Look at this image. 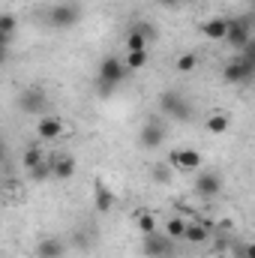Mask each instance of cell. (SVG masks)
<instances>
[{
    "mask_svg": "<svg viewBox=\"0 0 255 258\" xmlns=\"http://www.w3.org/2000/svg\"><path fill=\"white\" fill-rule=\"evenodd\" d=\"M27 174H30L33 180H48V177H51V162H48V159H42L39 165L27 168Z\"/></svg>",
    "mask_w": 255,
    "mask_h": 258,
    "instance_id": "7402d4cb",
    "label": "cell"
},
{
    "mask_svg": "<svg viewBox=\"0 0 255 258\" xmlns=\"http://www.w3.org/2000/svg\"><path fill=\"white\" fill-rule=\"evenodd\" d=\"M45 105H48V96H45V87H39V84H30L18 93V108L27 114H39Z\"/></svg>",
    "mask_w": 255,
    "mask_h": 258,
    "instance_id": "5b68a950",
    "label": "cell"
},
{
    "mask_svg": "<svg viewBox=\"0 0 255 258\" xmlns=\"http://www.w3.org/2000/svg\"><path fill=\"white\" fill-rule=\"evenodd\" d=\"M126 66H123V57H102V63H99V84H102V90H111V87H117L123 78H126Z\"/></svg>",
    "mask_w": 255,
    "mask_h": 258,
    "instance_id": "3957f363",
    "label": "cell"
},
{
    "mask_svg": "<svg viewBox=\"0 0 255 258\" xmlns=\"http://www.w3.org/2000/svg\"><path fill=\"white\" fill-rule=\"evenodd\" d=\"M21 159H24V168H33V165H39V162L45 159V153H42L36 144H30V147L24 150V156H21Z\"/></svg>",
    "mask_w": 255,
    "mask_h": 258,
    "instance_id": "44dd1931",
    "label": "cell"
},
{
    "mask_svg": "<svg viewBox=\"0 0 255 258\" xmlns=\"http://www.w3.org/2000/svg\"><path fill=\"white\" fill-rule=\"evenodd\" d=\"M15 27H18V21H15V15H0V33H3V36H9V39H12V33H15Z\"/></svg>",
    "mask_w": 255,
    "mask_h": 258,
    "instance_id": "603a6c76",
    "label": "cell"
},
{
    "mask_svg": "<svg viewBox=\"0 0 255 258\" xmlns=\"http://www.w3.org/2000/svg\"><path fill=\"white\" fill-rule=\"evenodd\" d=\"M168 162H171L174 171L189 174V171H198V168H201V153L192 150V147H177V150L168 153Z\"/></svg>",
    "mask_w": 255,
    "mask_h": 258,
    "instance_id": "8992f818",
    "label": "cell"
},
{
    "mask_svg": "<svg viewBox=\"0 0 255 258\" xmlns=\"http://www.w3.org/2000/svg\"><path fill=\"white\" fill-rule=\"evenodd\" d=\"M156 180H162V183L171 180V177H168V168H156Z\"/></svg>",
    "mask_w": 255,
    "mask_h": 258,
    "instance_id": "484cf974",
    "label": "cell"
},
{
    "mask_svg": "<svg viewBox=\"0 0 255 258\" xmlns=\"http://www.w3.org/2000/svg\"><path fill=\"white\" fill-rule=\"evenodd\" d=\"M81 21V6L72 3V0H63V3H54L48 9V24L57 27V30H69Z\"/></svg>",
    "mask_w": 255,
    "mask_h": 258,
    "instance_id": "6da1fadb",
    "label": "cell"
},
{
    "mask_svg": "<svg viewBox=\"0 0 255 258\" xmlns=\"http://www.w3.org/2000/svg\"><path fill=\"white\" fill-rule=\"evenodd\" d=\"M48 162H51V177H57V180L75 177V159H72L69 153H60V156H54V159H48Z\"/></svg>",
    "mask_w": 255,
    "mask_h": 258,
    "instance_id": "4fadbf2b",
    "label": "cell"
},
{
    "mask_svg": "<svg viewBox=\"0 0 255 258\" xmlns=\"http://www.w3.org/2000/svg\"><path fill=\"white\" fill-rule=\"evenodd\" d=\"M138 141H141V147H147V150H156V147L165 141V129L159 126L156 120H150V123H144V129L138 132Z\"/></svg>",
    "mask_w": 255,
    "mask_h": 258,
    "instance_id": "8fae6325",
    "label": "cell"
},
{
    "mask_svg": "<svg viewBox=\"0 0 255 258\" xmlns=\"http://www.w3.org/2000/svg\"><path fill=\"white\" fill-rule=\"evenodd\" d=\"M141 249H144V255H150V258H165V255H171V249H174V240H171L168 234H159V231H153V234H144V243H141Z\"/></svg>",
    "mask_w": 255,
    "mask_h": 258,
    "instance_id": "52a82bcc",
    "label": "cell"
},
{
    "mask_svg": "<svg viewBox=\"0 0 255 258\" xmlns=\"http://www.w3.org/2000/svg\"><path fill=\"white\" fill-rule=\"evenodd\" d=\"M114 207V192L102 183V180H96V210L99 213H108Z\"/></svg>",
    "mask_w": 255,
    "mask_h": 258,
    "instance_id": "e0dca14e",
    "label": "cell"
},
{
    "mask_svg": "<svg viewBox=\"0 0 255 258\" xmlns=\"http://www.w3.org/2000/svg\"><path fill=\"white\" fill-rule=\"evenodd\" d=\"M183 228H186V219H180V216H171V219L162 225V234H168L171 240H180V237H183Z\"/></svg>",
    "mask_w": 255,
    "mask_h": 258,
    "instance_id": "ac0fdd59",
    "label": "cell"
},
{
    "mask_svg": "<svg viewBox=\"0 0 255 258\" xmlns=\"http://www.w3.org/2000/svg\"><path fill=\"white\" fill-rule=\"evenodd\" d=\"M63 129H66V123L57 117V114H45V117L36 120V135H39L42 141H54V138H60Z\"/></svg>",
    "mask_w": 255,
    "mask_h": 258,
    "instance_id": "ba28073f",
    "label": "cell"
},
{
    "mask_svg": "<svg viewBox=\"0 0 255 258\" xmlns=\"http://www.w3.org/2000/svg\"><path fill=\"white\" fill-rule=\"evenodd\" d=\"M207 237H210V222H186L180 240H186L192 246H201V243H207Z\"/></svg>",
    "mask_w": 255,
    "mask_h": 258,
    "instance_id": "7c38bea8",
    "label": "cell"
},
{
    "mask_svg": "<svg viewBox=\"0 0 255 258\" xmlns=\"http://www.w3.org/2000/svg\"><path fill=\"white\" fill-rule=\"evenodd\" d=\"M132 30H138L144 39H153V36H159V33H156V27H153L150 21H135V24H132Z\"/></svg>",
    "mask_w": 255,
    "mask_h": 258,
    "instance_id": "d4e9b609",
    "label": "cell"
},
{
    "mask_svg": "<svg viewBox=\"0 0 255 258\" xmlns=\"http://www.w3.org/2000/svg\"><path fill=\"white\" fill-rule=\"evenodd\" d=\"M174 3H192V0H174Z\"/></svg>",
    "mask_w": 255,
    "mask_h": 258,
    "instance_id": "4dcf8cb0",
    "label": "cell"
},
{
    "mask_svg": "<svg viewBox=\"0 0 255 258\" xmlns=\"http://www.w3.org/2000/svg\"><path fill=\"white\" fill-rule=\"evenodd\" d=\"M33 255L36 258H63L66 255V240L60 237H42L39 243H36V249H33Z\"/></svg>",
    "mask_w": 255,
    "mask_h": 258,
    "instance_id": "30bf717a",
    "label": "cell"
},
{
    "mask_svg": "<svg viewBox=\"0 0 255 258\" xmlns=\"http://www.w3.org/2000/svg\"><path fill=\"white\" fill-rule=\"evenodd\" d=\"M126 51H147V39L138 30H132V27H129V33H126Z\"/></svg>",
    "mask_w": 255,
    "mask_h": 258,
    "instance_id": "ffe728a7",
    "label": "cell"
},
{
    "mask_svg": "<svg viewBox=\"0 0 255 258\" xmlns=\"http://www.w3.org/2000/svg\"><path fill=\"white\" fill-rule=\"evenodd\" d=\"M147 51H126V57H123V66H126L129 72H135V69H141V66H147Z\"/></svg>",
    "mask_w": 255,
    "mask_h": 258,
    "instance_id": "d6986e66",
    "label": "cell"
},
{
    "mask_svg": "<svg viewBox=\"0 0 255 258\" xmlns=\"http://www.w3.org/2000/svg\"><path fill=\"white\" fill-rule=\"evenodd\" d=\"M213 258H228V255H225V252H222V249H219V252H216V255H213Z\"/></svg>",
    "mask_w": 255,
    "mask_h": 258,
    "instance_id": "f546056e",
    "label": "cell"
},
{
    "mask_svg": "<svg viewBox=\"0 0 255 258\" xmlns=\"http://www.w3.org/2000/svg\"><path fill=\"white\" fill-rule=\"evenodd\" d=\"M159 108L165 111V114H171V117H177V120H189L192 117V105L189 99H183L177 90H165L162 96H159Z\"/></svg>",
    "mask_w": 255,
    "mask_h": 258,
    "instance_id": "277c9868",
    "label": "cell"
},
{
    "mask_svg": "<svg viewBox=\"0 0 255 258\" xmlns=\"http://www.w3.org/2000/svg\"><path fill=\"white\" fill-rule=\"evenodd\" d=\"M225 42L234 51L246 48L252 42V24H249V18H228V24H225Z\"/></svg>",
    "mask_w": 255,
    "mask_h": 258,
    "instance_id": "7a4b0ae2",
    "label": "cell"
},
{
    "mask_svg": "<svg viewBox=\"0 0 255 258\" xmlns=\"http://www.w3.org/2000/svg\"><path fill=\"white\" fill-rule=\"evenodd\" d=\"M3 156H6V147H3V141H0V162H3Z\"/></svg>",
    "mask_w": 255,
    "mask_h": 258,
    "instance_id": "f1b7e54d",
    "label": "cell"
},
{
    "mask_svg": "<svg viewBox=\"0 0 255 258\" xmlns=\"http://www.w3.org/2000/svg\"><path fill=\"white\" fill-rule=\"evenodd\" d=\"M135 228H138L141 234H153V231H159V219H156V213H150V210H135Z\"/></svg>",
    "mask_w": 255,
    "mask_h": 258,
    "instance_id": "2e32d148",
    "label": "cell"
},
{
    "mask_svg": "<svg viewBox=\"0 0 255 258\" xmlns=\"http://www.w3.org/2000/svg\"><path fill=\"white\" fill-rule=\"evenodd\" d=\"M159 3H162V6H177L174 0H159Z\"/></svg>",
    "mask_w": 255,
    "mask_h": 258,
    "instance_id": "83f0119b",
    "label": "cell"
},
{
    "mask_svg": "<svg viewBox=\"0 0 255 258\" xmlns=\"http://www.w3.org/2000/svg\"><path fill=\"white\" fill-rule=\"evenodd\" d=\"M225 24H228V18H210V21L201 24V33H204L210 42H222V39H225Z\"/></svg>",
    "mask_w": 255,
    "mask_h": 258,
    "instance_id": "9a60e30c",
    "label": "cell"
},
{
    "mask_svg": "<svg viewBox=\"0 0 255 258\" xmlns=\"http://www.w3.org/2000/svg\"><path fill=\"white\" fill-rule=\"evenodd\" d=\"M195 63H198V57H195V54H180V57H177V63H174V69H177V72H192Z\"/></svg>",
    "mask_w": 255,
    "mask_h": 258,
    "instance_id": "cb8c5ba5",
    "label": "cell"
},
{
    "mask_svg": "<svg viewBox=\"0 0 255 258\" xmlns=\"http://www.w3.org/2000/svg\"><path fill=\"white\" fill-rule=\"evenodd\" d=\"M6 60V45H0V63Z\"/></svg>",
    "mask_w": 255,
    "mask_h": 258,
    "instance_id": "4316f807",
    "label": "cell"
},
{
    "mask_svg": "<svg viewBox=\"0 0 255 258\" xmlns=\"http://www.w3.org/2000/svg\"><path fill=\"white\" fill-rule=\"evenodd\" d=\"M195 192L204 195V198H213V195L222 192V177L216 171H201L195 177Z\"/></svg>",
    "mask_w": 255,
    "mask_h": 258,
    "instance_id": "9c48e42d",
    "label": "cell"
},
{
    "mask_svg": "<svg viewBox=\"0 0 255 258\" xmlns=\"http://www.w3.org/2000/svg\"><path fill=\"white\" fill-rule=\"evenodd\" d=\"M204 129H207L210 135H222V132L231 129V117H228L225 111H210V114L204 117Z\"/></svg>",
    "mask_w": 255,
    "mask_h": 258,
    "instance_id": "5bb4252c",
    "label": "cell"
}]
</instances>
